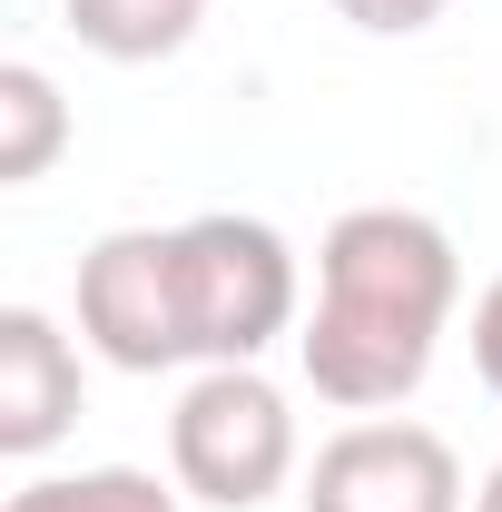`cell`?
<instances>
[{"instance_id":"obj_1","label":"cell","mask_w":502,"mask_h":512,"mask_svg":"<svg viewBox=\"0 0 502 512\" xmlns=\"http://www.w3.org/2000/svg\"><path fill=\"white\" fill-rule=\"evenodd\" d=\"M453 306L463 256L424 207H345L315 247V316L296 325V365L335 414H394L434 375Z\"/></svg>"},{"instance_id":"obj_2","label":"cell","mask_w":502,"mask_h":512,"mask_svg":"<svg viewBox=\"0 0 502 512\" xmlns=\"http://www.w3.org/2000/svg\"><path fill=\"white\" fill-rule=\"evenodd\" d=\"M296 404L256 365H197V384L168 414V483L207 512H256L296 483Z\"/></svg>"},{"instance_id":"obj_3","label":"cell","mask_w":502,"mask_h":512,"mask_svg":"<svg viewBox=\"0 0 502 512\" xmlns=\"http://www.w3.org/2000/svg\"><path fill=\"white\" fill-rule=\"evenodd\" d=\"M178 286H188V345L197 365H256L276 335H296V247L266 217H188L178 227Z\"/></svg>"},{"instance_id":"obj_4","label":"cell","mask_w":502,"mask_h":512,"mask_svg":"<svg viewBox=\"0 0 502 512\" xmlns=\"http://www.w3.org/2000/svg\"><path fill=\"white\" fill-rule=\"evenodd\" d=\"M79 345L119 375L197 365L188 286H178V227H109L79 256Z\"/></svg>"},{"instance_id":"obj_5","label":"cell","mask_w":502,"mask_h":512,"mask_svg":"<svg viewBox=\"0 0 502 512\" xmlns=\"http://www.w3.org/2000/svg\"><path fill=\"white\" fill-rule=\"evenodd\" d=\"M306 512H463V463L434 424L365 414L306 463Z\"/></svg>"},{"instance_id":"obj_6","label":"cell","mask_w":502,"mask_h":512,"mask_svg":"<svg viewBox=\"0 0 502 512\" xmlns=\"http://www.w3.org/2000/svg\"><path fill=\"white\" fill-rule=\"evenodd\" d=\"M79 424V345L40 306H0V453L40 463Z\"/></svg>"},{"instance_id":"obj_7","label":"cell","mask_w":502,"mask_h":512,"mask_svg":"<svg viewBox=\"0 0 502 512\" xmlns=\"http://www.w3.org/2000/svg\"><path fill=\"white\" fill-rule=\"evenodd\" d=\"M69 30H79V50H99V60H178L197 40V20H207V0H60Z\"/></svg>"},{"instance_id":"obj_8","label":"cell","mask_w":502,"mask_h":512,"mask_svg":"<svg viewBox=\"0 0 502 512\" xmlns=\"http://www.w3.org/2000/svg\"><path fill=\"white\" fill-rule=\"evenodd\" d=\"M69 148V99L50 69L10 60L0 69V188H30V178H50Z\"/></svg>"},{"instance_id":"obj_9","label":"cell","mask_w":502,"mask_h":512,"mask_svg":"<svg viewBox=\"0 0 502 512\" xmlns=\"http://www.w3.org/2000/svg\"><path fill=\"white\" fill-rule=\"evenodd\" d=\"M0 512H188V493L158 483V473H138V463H89V473H40V483H20Z\"/></svg>"},{"instance_id":"obj_10","label":"cell","mask_w":502,"mask_h":512,"mask_svg":"<svg viewBox=\"0 0 502 512\" xmlns=\"http://www.w3.org/2000/svg\"><path fill=\"white\" fill-rule=\"evenodd\" d=\"M453 0H335V20H355V30H375V40H414V30H434Z\"/></svg>"},{"instance_id":"obj_11","label":"cell","mask_w":502,"mask_h":512,"mask_svg":"<svg viewBox=\"0 0 502 512\" xmlns=\"http://www.w3.org/2000/svg\"><path fill=\"white\" fill-rule=\"evenodd\" d=\"M473 375L502 394V276L483 286V296H473Z\"/></svg>"},{"instance_id":"obj_12","label":"cell","mask_w":502,"mask_h":512,"mask_svg":"<svg viewBox=\"0 0 502 512\" xmlns=\"http://www.w3.org/2000/svg\"><path fill=\"white\" fill-rule=\"evenodd\" d=\"M473 512H502V463L483 473V493H473Z\"/></svg>"}]
</instances>
